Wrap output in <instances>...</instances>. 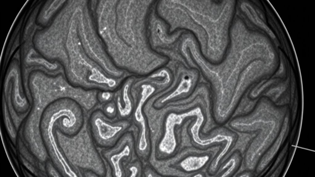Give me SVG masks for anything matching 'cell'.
Segmentation results:
<instances>
[{
  "mask_svg": "<svg viewBox=\"0 0 315 177\" xmlns=\"http://www.w3.org/2000/svg\"><path fill=\"white\" fill-rule=\"evenodd\" d=\"M95 124L100 138L104 140L111 139L122 129L121 126H112L99 118L95 120Z\"/></svg>",
  "mask_w": 315,
  "mask_h": 177,
  "instance_id": "cell-5",
  "label": "cell"
},
{
  "mask_svg": "<svg viewBox=\"0 0 315 177\" xmlns=\"http://www.w3.org/2000/svg\"><path fill=\"white\" fill-rule=\"evenodd\" d=\"M286 157H287L286 155V156L285 155V157L284 158V159H283V160H282V162L280 163V164L278 166V167L274 171V173L272 174V175L270 176L277 177L278 176V175L280 174L281 172V171L282 170L283 166H284V164L286 161Z\"/></svg>",
  "mask_w": 315,
  "mask_h": 177,
  "instance_id": "cell-9",
  "label": "cell"
},
{
  "mask_svg": "<svg viewBox=\"0 0 315 177\" xmlns=\"http://www.w3.org/2000/svg\"><path fill=\"white\" fill-rule=\"evenodd\" d=\"M130 152L129 147L128 145H126L120 152L114 155L111 157L110 160L114 167L115 174L116 177H121L122 172L119 166V162L122 157L128 156Z\"/></svg>",
  "mask_w": 315,
  "mask_h": 177,
  "instance_id": "cell-6",
  "label": "cell"
},
{
  "mask_svg": "<svg viewBox=\"0 0 315 177\" xmlns=\"http://www.w3.org/2000/svg\"><path fill=\"white\" fill-rule=\"evenodd\" d=\"M288 144L287 143L286 145L284 147V149L281 151V152L280 153L278 157L277 158L275 162L273 165L272 167V168L269 171L267 174V175H269L271 174H272L273 171H274L277 167L278 166L279 163L280 161L282 160L284 156L285 155V154H286V151H287L288 148Z\"/></svg>",
  "mask_w": 315,
  "mask_h": 177,
  "instance_id": "cell-8",
  "label": "cell"
},
{
  "mask_svg": "<svg viewBox=\"0 0 315 177\" xmlns=\"http://www.w3.org/2000/svg\"><path fill=\"white\" fill-rule=\"evenodd\" d=\"M130 170L132 171V174L130 177H135L137 172V168L135 167H132L130 168Z\"/></svg>",
  "mask_w": 315,
  "mask_h": 177,
  "instance_id": "cell-11",
  "label": "cell"
},
{
  "mask_svg": "<svg viewBox=\"0 0 315 177\" xmlns=\"http://www.w3.org/2000/svg\"><path fill=\"white\" fill-rule=\"evenodd\" d=\"M182 121V118L175 114H172L169 116L166 123L165 135L159 146L162 152L170 154L174 151L176 145L174 133V126L176 124H180Z\"/></svg>",
  "mask_w": 315,
  "mask_h": 177,
  "instance_id": "cell-3",
  "label": "cell"
},
{
  "mask_svg": "<svg viewBox=\"0 0 315 177\" xmlns=\"http://www.w3.org/2000/svg\"><path fill=\"white\" fill-rule=\"evenodd\" d=\"M211 151L198 149L196 152L183 160L181 163L182 168L188 172H197L204 168L213 158Z\"/></svg>",
  "mask_w": 315,
  "mask_h": 177,
  "instance_id": "cell-2",
  "label": "cell"
},
{
  "mask_svg": "<svg viewBox=\"0 0 315 177\" xmlns=\"http://www.w3.org/2000/svg\"><path fill=\"white\" fill-rule=\"evenodd\" d=\"M193 176L195 177H206V174L204 172L201 171H200L196 172Z\"/></svg>",
  "mask_w": 315,
  "mask_h": 177,
  "instance_id": "cell-12",
  "label": "cell"
},
{
  "mask_svg": "<svg viewBox=\"0 0 315 177\" xmlns=\"http://www.w3.org/2000/svg\"><path fill=\"white\" fill-rule=\"evenodd\" d=\"M128 86L126 85L124 91V99L125 100V108L119 111L120 114L122 116H125L128 115L130 112L131 107L130 101H128L129 99L127 96V90Z\"/></svg>",
  "mask_w": 315,
  "mask_h": 177,
  "instance_id": "cell-7",
  "label": "cell"
},
{
  "mask_svg": "<svg viewBox=\"0 0 315 177\" xmlns=\"http://www.w3.org/2000/svg\"><path fill=\"white\" fill-rule=\"evenodd\" d=\"M253 175L252 171L248 170L243 171L239 172L236 175V177H251Z\"/></svg>",
  "mask_w": 315,
  "mask_h": 177,
  "instance_id": "cell-10",
  "label": "cell"
},
{
  "mask_svg": "<svg viewBox=\"0 0 315 177\" xmlns=\"http://www.w3.org/2000/svg\"><path fill=\"white\" fill-rule=\"evenodd\" d=\"M243 157L240 151L235 149L221 163L217 177H232L238 171L241 166Z\"/></svg>",
  "mask_w": 315,
  "mask_h": 177,
  "instance_id": "cell-4",
  "label": "cell"
},
{
  "mask_svg": "<svg viewBox=\"0 0 315 177\" xmlns=\"http://www.w3.org/2000/svg\"><path fill=\"white\" fill-rule=\"evenodd\" d=\"M107 111L109 113H112L114 109L111 107H108L107 109Z\"/></svg>",
  "mask_w": 315,
  "mask_h": 177,
  "instance_id": "cell-13",
  "label": "cell"
},
{
  "mask_svg": "<svg viewBox=\"0 0 315 177\" xmlns=\"http://www.w3.org/2000/svg\"><path fill=\"white\" fill-rule=\"evenodd\" d=\"M239 138L234 131L223 126H218L203 135L202 148L205 150L220 146L208 164L207 172L210 176L215 175L223 160L235 146Z\"/></svg>",
  "mask_w": 315,
  "mask_h": 177,
  "instance_id": "cell-1",
  "label": "cell"
}]
</instances>
